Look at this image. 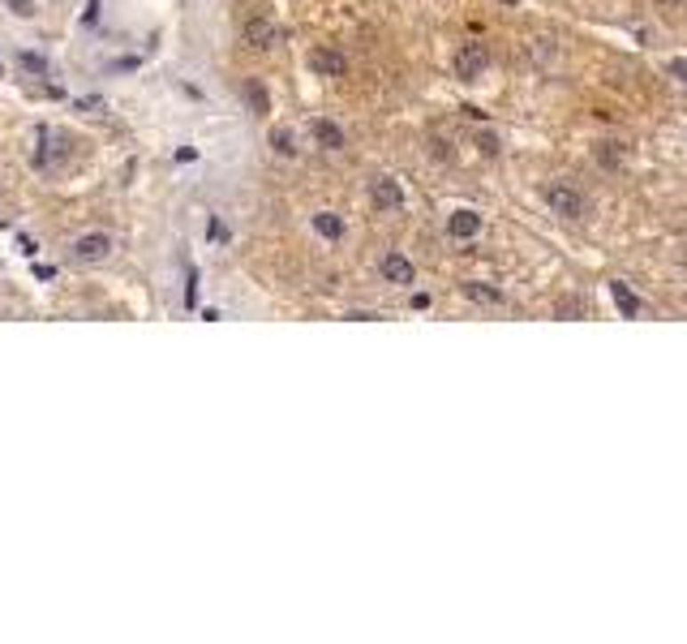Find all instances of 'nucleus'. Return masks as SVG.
<instances>
[{"instance_id": "f257e3e1", "label": "nucleus", "mask_w": 687, "mask_h": 644, "mask_svg": "<svg viewBox=\"0 0 687 644\" xmlns=\"http://www.w3.org/2000/svg\"><path fill=\"white\" fill-rule=\"evenodd\" d=\"M546 206L554 211V215H563V220H580L585 211H589V202H585V194L580 189H571V185H563V181H554V185H546Z\"/></svg>"}, {"instance_id": "f03ea898", "label": "nucleus", "mask_w": 687, "mask_h": 644, "mask_svg": "<svg viewBox=\"0 0 687 644\" xmlns=\"http://www.w3.org/2000/svg\"><path fill=\"white\" fill-rule=\"evenodd\" d=\"M241 39H246V48L267 52V48H275V44L284 39V30H279V22H275V18H267V13H254V18H246V26H241Z\"/></svg>"}, {"instance_id": "7ed1b4c3", "label": "nucleus", "mask_w": 687, "mask_h": 644, "mask_svg": "<svg viewBox=\"0 0 687 644\" xmlns=\"http://www.w3.org/2000/svg\"><path fill=\"white\" fill-rule=\"evenodd\" d=\"M486 69H490V52H486V44H460V52H456V77H460V82H477Z\"/></svg>"}, {"instance_id": "20e7f679", "label": "nucleus", "mask_w": 687, "mask_h": 644, "mask_svg": "<svg viewBox=\"0 0 687 644\" xmlns=\"http://www.w3.org/2000/svg\"><path fill=\"white\" fill-rule=\"evenodd\" d=\"M378 275H383L387 284H400V288H404V284L417 279V267H413V258H404L400 249H387V254L378 258Z\"/></svg>"}, {"instance_id": "39448f33", "label": "nucleus", "mask_w": 687, "mask_h": 644, "mask_svg": "<svg viewBox=\"0 0 687 644\" xmlns=\"http://www.w3.org/2000/svg\"><path fill=\"white\" fill-rule=\"evenodd\" d=\"M369 202H374V211H400L404 206V189H400V181L395 176H378V181H369Z\"/></svg>"}, {"instance_id": "423d86ee", "label": "nucleus", "mask_w": 687, "mask_h": 644, "mask_svg": "<svg viewBox=\"0 0 687 644\" xmlns=\"http://www.w3.org/2000/svg\"><path fill=\"white\" fill-rule=\"evenodd\" d=\"M112 254V237L108 232H86L74 241V262H103Z\"/></svg>"}, {"instance_id": "0eeeda50", "label": "nucleus", "mask_w": 687, "mask_h": 644, "mask_svg": "<svg viewBox=\"0 0 687 644\" xmlns=\"http://www.w3.org/2000/svg\"><path fill=\"white\" fill-rule=\"evenodd\" d=\"M310 69L319 77H344L348 74V56L335 48H314L310 52Z\"/></svg>"}, {"instance_id": "6e6552de", "label": "nucleus", "mask_w": 687, "mask_h": 644, "mask_svg": "<svg viewBox=\"0 0 687 644\" xmlns=\"http://www.w3.org/2000/svg\"><path fill=\"white\" fill-rule=\"evenodd\" d=\"M39 147H44V150H35V168H44V173H48L52 164H61V159H65V133L39 129Z\"/></svg>"}, {"instance_id": "1a4fd4ad", "label": "nucleus", "mask_w": 687, "mask_h": 644, "mask_svg": "<svg viewBox=\"0 0 687 644\" xmlns=\"http://www.w3.org/2000/svg\"><path fill=\"white\" fill-rule=\"evenodd\" d=\"M477 232H481V215H477V211L460 206V211L447 215V237H456V241H473Z\"/></svg>"}, {"instance_id": "9d476101", "label": "nucleus", "mask_w": 687, "mask_h": 644, "mask_svg": "<svg viewBox=\"0 0 687 644\" xmlns=\"http://www.w3.org/2000/svg\"><path fill=\"white\" fill-rule=\"evenodd\" d=\"M310 133H314V142H319L322 150H344V129L335 121L319 117V121H310Z\"/></svg>"}, {"instance_id": "9b49d317", "label": "nucleus", "mask_w": 687, "mask_h": 644, "mask_svg": "<svg viewBox=\"0 0 687 644\" xmlns=\"http://www.w3.org/2000/svg\"><path fill=\"white\" fill-rule=\"evenodd\" d=\"M610 297H614V305H618V314H623V318H636V314H640V297L632 293V284L614 279V284H610Z\"/></svg>"}, {"instance_id": "f8f14e48", "label": "nucleus", "mask_w": 687, "mask_h": 644, "mask_svg": "<svg viewBox=\"0 0 687 644\" xmlns=\"http://www.w3.org/2000/svg\"><path fill=\"white\" fill-rule=\"evenodd\" d=\"M241 95H246L249 112H258V117H263V112H267V108H271V95H267V86H263L258 77H246V82H241Z\"/></svg>"}, {"instance_id": "ddd939ff", "label": "nucleus", "mask_w": 687, "mask_h": 644, "mask_svg": "<svg viewBox=\"0 0 687 644\" xmlns=\"http://www.w3.org/2000/svg\"><path fill=\"white\" fill-rule=\"evenodd\" d=\"M593 155H597V164H602V168H610V173H618V168H623V159H627V150L618 147V142H597V147H593Z\"/></svg>"}, {"instance_id": "4468645a", "label": "nucleus", "mask_w": 687, "mask_h": 644, "mask_svg": "<svg viewBox=\"0 0 687 644\" xmlns=\"http://www.w3.org/2000/svg\"><path fill=\"white\" fill-rule=\"evenodd\" d=\"M314 228H319L327 241H340L344 237V220L335 215V211H319V215H314Z\"/></svg>"}, {"instance_id": "2eb2a0df", "label": "nucleus", "mask_w": 687, "mask_h": 644, "mask_svg": "<svg viewBox=\"0 0 687 644\" xmlns=\"http://www.w3.org/2000/svg\"><path fill=\"white\" fill-rule=\"evenodd\" d=\"M271 147L279 150V155H284V159H293L296 150H301V147H296V133H293V129H288V125H279V129H275V133H271Z\"/></svg>"}, {"instance_id": "dca6fc26", "label": "nucleus", "mask_w": 687, "mask_h": 644, "mask_svg": "<svg viewBox=\"0 0 687 644\" xmlns=\"http://www.w3.org/2000/svg\"><path fill=\"white\" fill-rule=\"evenodd\" d=\"M468 301H481V305H503V293L498 288H486V284H465Z\"/></svg>"}, {"instance_id": "f3484780", "label": "nucleus", "mask_w": 687, "mask_h": 644, "mask_svg": "<svg viewBox=\"0 0 687 644\" xmlns=\"http://www.w3.org/2000/svg\"><path fill=\"white\" fill-rule=\"evenodd\" d=\"M18 65H22L26 74H35V77L48 74V56H44V52H18Z\"/></svg>"}, {"instance_id": "a211bd4d", "label": "nucleus", "mask_w": 687, "mask_h": 644, "mask_svg": "<svg viewBox=\"0 0 687 644\" xmlns=\"http://www.w3.org/2000/svg\"><path fill=\"white\" fill-rule=\"evenodd\" d=\"M666 74L675 77L679 86H687V56H675V60H666Z\"/></svg>"}, {"instance_id": "6ab92c4d", "label": "nucleus", "mask_w": 687, "mask_h": 644, "mask_svg": "<svg viewBox=\"0 0 687 644\" xmlns=\"http://www.w3.org/2000/svg\"><path fill=\"white\" fill-rule=\"evenodd\" d=\"M4 4H9V13H18V18H30V13H35L30 0H4Z\"/></svg>"}, {"instance_id": "aec40b11", "label": "nucleus", "mask_w": 687, "mask_h": 644, "mask_svg": "<svg viewBox=\"0 0 687 644\" xmlns=\"http://www.w3.org/2000/svg\"><path fill=\"white\" fill-rule=\"evenodd\" d=\"M477 147L486 150V155H498V150H503V147H498V138H494V133H477Z\"/></svg>"}, {"instance_id": "412c9836", "label": "nucleus", "mask_w": 687, "mask_h": 644, "mask_svg": "<svg viewBox=\"0 0 687 644\" xmlns=\"http://www.w3.org/2000/svg\"><path fill=\"white\" fill-rule=\"evenodd\" d=\"M559 314H563V318H571V314H589V305H580V301H567V305H559Z\"/></svg>"}, {"instance_id": "4be33fe9", "label": "nucleus", "mask_w": 687, "mask_h": 644, "mask_svg": "<svg viewBox=\"0 0 687 644\" xmlns=\"http://www.w3.org/2000/svg\"><path fill=\"white\" fill-rule=\"evenodd\" d=\"M82 22H86V26L99 22V4H95V0H91V9H86V18H82Z\"/></svg>"}]
</instances>
